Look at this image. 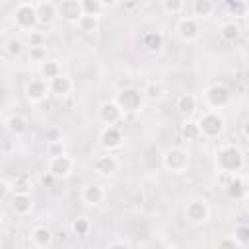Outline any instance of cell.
<instances>
[{"mask_svg": "<svg viewBox=\"0 0 249 249\" xmlns=\"http://www.w3.org/2000/svg\"><path fill=\"white\" fill-rule=\"evenodd\" d=\"M243 163H245V156L233 144L222 146L216 152V169L224 175H235L237 171L243 169Z\"/></svg>", "mask_w": 249, "mask_h": 249, "instance_id": "obj_1", "label": "cell"}, {"mask_svg": "<svg viewBox=\"0 0 249 249\" xmlns=\"http://www.w3.org/2000/svg\"><path fill=\"white\" fill-rule=\"evenodd\" d=\"M12 21L21 31H29V33L35 31V25L39 23L37 4L35 2H19V4H16L14 12H12Z\"/></svg>", "mask_w": 249, "mask_h": 249, "instance_id": "obj_2", "label": "cell"}, {"mask_svg": "<svg viewBox=\"0 0 249 249\" xmlns=\"http://www.w3.org/2000/svg\"><path fill=\"white\" fill-rule=\"evenodd\" d=\"M115 101L121 107L123 115H134L140 113L144 107V93L136 88H123L115 95Z\"/></svg>", "mask_w": 249, "mask_h": 249, "instance_id": "obj_3", "label": "cell"}, {"mask_svg": "<svg viewBox=\"0 0 249 249\" xmlns=\"http://www.w3.org/2000/svg\"><path fill=\"white\" fill-rule=\"evenodd\" d=\"M189 152L177 146H171L161 154V163L169 173H185L189 169Z\"/></svg>", "mask_w": 249, "mask_h": 249, "instance_id": "obj_4", "label": "cell"}, {"mask_svg": "<svg viewBox=\"0 0 249 249\" xmlns=\"http://www.w3.org/2000/svg\"><path fill=\"white\" fill-rule=\"evenodd\" d=\"M202 97H204V103H206L212 111H218V109L230 105V101H231V91H230V88H228L226 84L216 82V84H210V86L204 89Z\"/></svg>", "mask_w": 249, "mask_h": 249, "instance_id": "obj_5", "label": "cell"}, {"mask_svg": "<svg viewBox=\"0 0 249 249\" xmlns=\"http://www.w3.org/2000/svg\"><path fill=\"white\" fill-rule=\"evenodd\" d=\"M198 126H200V136L204 138H218L224 128H226V121L218 111H206L200 119H198Z\"/></svg>", "mask_w": 249, "mask_h": 249, "instance_id": "obj_6", "label": "cell"}, {"mask_svg": "<svg viewBox=\"0 0 249 249\" xmlns=\"http://www.w3.org/2000/svg\"><path fill=\"white\" fill-rule=\"evenodd\" d=\"M185 218H187V222H191L195 226H200V224L208 222V218H210V206L202 198H193L185 206Z\"/></svg>", "mask_w": 249, "mask_h": 249, "instance_id": "obj_7", "label": "cell"}, {"mask_svg": "<svg viewBox=\"0 0 249 249\" xmlns=\"http://www.w3.org/2000/svg\"><path fill=\"white\" fill-rule=\"evenodd\" d=\"M175 31L179 35L181 41L185 43H195L198 37H200V23L196 18L193 16H187V18H181L175 25Z\"/></svg>", "mask_w": 249, "mask_h": 249, "instance_id": "obj_8", "label": "cell"}, {"mask_svg": "<svg viewBox=\"0 0 249 249\" xmlns=\"http://www.w3.org/2000/svg\"><path fill=\"white\" fill-rule=\"evenodd\" d=\"M47 169H49V173H51L54 179H66V177H70L72 171H74V160H72L68 154L49 158Z\"/></svg>", "mask_w": 249, "mask_h": 249, "instance_id": "obj_9", "label": "cell"}, {"mask_svg": "<svg viewBox=\"0 0 249 249\" xmlns=\"http://www.w3.org/2000/svg\"><path fill=\"white\" fill-rule=\"evenodd\" d=\"M93 171H95L99 177H113V175L119 171V160H117L111 152L99 154V156L93 160Z\"/></svg>", "mask_w": 249, "mask_h": 249, "instance_id": "obj_10", "label": "cell"}, {"mask_svg": "<svg viewBox=\"0 0 249 249\" xmlns=\"http://www.w3.org/2000/svg\"><path fill=\"white\" fill-rule=\"evenodd\" d=\"M56 10H58V18H62L68 23H78V19L84 16L82 0H62V2H56Z\"/></svg>", "mask_w": 249, "mask_h": 249, "instance_id": "obj_11", "label": "cell"}, {"mask_svg": "<svg viewBox=\"0 0 249 249\" xmlns=\"http://www.w3.org/2000/svg\"><path fill=\"white\" fill-rule=\"evenodd\" d=\"M97 117H99V121H101L105 126H115L124 115H123L121 107L117 105V101L111 99V101H103V103L99 105V109H97Z\"/></svg>", "mask_w": 249, "mask_h": 249, "instance_id": "obj_12", "label": "cell"}, {"mask_svg": "<svg viewBox=\"0 0 249 249\" xmlns=\"http://www.w3.org/2000/svg\"><path fill=\"white\" fill-rule=\"evenodd\" d=\"M49 95H51L49 82L37 78V80H29L25 84V97H27V101H31V103H43Z\"/></svg>", "mask_w": 249, "mask_h": 249, "instance_id": "obj_13", "label": "cell"}, {"mask_svg": "<svg viewBox=\"0 0 249 249\" xmlns=\"http://www.w3.org/2000/svg\"><path fill=\"white\" fill-rule=\"evenodd\" d=\"M123 132L117 126H103L99 132V144L105 152H113L123 146Z\"/></svg>", "mask_w": 249, "mask_h": 249, "instance_id": "obj_14", "label": "cell"}, {"mask_svg": "<svg viewBox=\"0 0 249 249\" xmlns=\"http://www.w3.org/2000/svg\"><path fill=\"white\" fill-rule=\"evenodd\" d=\"M35 4H37L39 23H41V25H51V23H54V19L58 18L56 4H54V2H49V0H41V2H35Z\"/></svg>", "mask_w": 249, "mask_h": 249, "instance_id": "obj_15", "label": "cell"}, {"mask_svg": "<svg viewBox=\"0 0 249 249\" xmlns=\"http://www.w3.org/2000/svg\"><path fill=\"white\" fill-rule=\"evenodd\" d=\"M49 88H51V93H53V95H56V97H66V95L72 93V89H74V82H72L70 76L60 74L58 78H54V80L49 82Z\"/></svg>", "mask_w": 249, "mask_h": 249, "instance_id": "obj_16", "label": "cell"}, {"mask_svg": "<svg viewBox=\"0 0 249 249\" xmlns=\"http://www.w3.org/2000/svg\"><path fill=\"white\" fill-rule=\"evenodd\" d=\"M10 204H12V210H14L16 214L25 216V214H29L31 208H33V198H31L29 193H14Z\"/></svg>", "mask_w": 249, "mask_h": 249, "instance_id": "obj_17", "label": "cell"}, {"mask_svg": "<svg viewBox=\"0 0 249 249\" xmlns=\"http://www.w3.org/2000/svg\"><path fill=\"white\" fill-rule=\"evenodd\" d=\"M103 198H105V191L101 185H86L82 189V200L88 206H97L103 202Z\"/></svg>", "mask_w": 249, "mask_h": 249, "instance_id": "obj_18", "label": "cell"}, {"mask_svg": "<svg viewBox=\"0 0 249 249\" xmlns=\"http://www.w3.org/2000/svg\"><path fill=\"white\" fill-rule=\"evenodd\" d=\"M4 124H6V128H8L14 136H23V134L27 132V119H25L23 115L14 113V115H10V117L4 121Z\"/></svg>", "mask_w": 249, "mask_h": 249, "instance_id": "obj_19", "label": "cell"}, {"mask_svg": "<svg viewBox=\"0 0 249 249\" xmlns=\"http://www.w3.org/2000/svg\"><path fill=\"white\" fill-rule=\"evenodd\" d=\"M175 109H177L181 115H185V117L193 115V113L196 111V97H195L193 93H181V95L177 97V101H175Z\"/></svg>", "mask_w": 249, "mask_h": 249, "instance_id": "obj_20", "label": "cell"}, {"mask_svg": "<svg viewBox=\"0 0 249 249\" xmlns=\"http://www.w3.org/2000/svg\"><path fill=\"white\" fill-rule=\"evenodd\" d=\"M142 45L148 53H160L163 49V35L160 31H148L142 37Z\"/></svg>", "mask_w": 249, "mask_h": 249, "instance_id": "obj_21", "label": "cell"}, {"mask_svg": "<svg viewBox=\"0 0 249 249\" xmlns=\"http://www.w3.org/2000/svg\"><path fill=\"white\" fill-rule=\"evenodd\" d=\"M220 37L224 39V41H228V43H233V41H237L239 37H241V27H239V23L237 21H224L222 25H220Z\"/></svg>", "mask_w": 249, "mask_h": 249, "instance_id": "obj_22", "label": "cell"}, {"mask_svg": "<svg viewBox=\"0 0 249 249\" xmlns=\"http://www.w3.org/2000/svg\"><path fill=\"white\" fill-rule=\"evenodd\" d=\"M31 241L35 247H49L51 241H53V233L49 228L45 226H37L31 230Z\"/></svg>", "mask_w": 249, "mask_h": 249, "instance_id": "obj_23", "label": "cell"}, {"mask_svg": "<svg viewBox=\"0 0 249 249\" xmlns=\"http://www.w3.org/2000/svg\"><path fill=\"white\" fill-rule=\"evenodd\" d=\"M39 74L43 76V80L45 82H51V80H54V78H58L60 74H62V68H60V64H58V60H45L41 66H39Z\"/></svg>", "mask_w": 249, "mask_h": 249, "instance_id": "obj_24", "label": "cell"}, {"mask_svg": "<svg viewBox=\"0 0 249 249\" xmlns=\"http://www.w3.org/2000/svg\"><path fill=\"white\" fill-rule=\"evenodd\" d=\"M214 2L210 0H195L193 2V18L196 19H206L214 14Z\"/></svg>", "mask_w": 249, "mask_h": 249, "instance_id": "obj_25", "label": "cell"}, {"mask_svg": "<svg viewBox=\"0 0 249 249\" xmlns=\"http://www.w3.org/2000/svg\"><path fill=\"white\" fill-rule=\"evenodd\" d=\"M142 93H144V99L156 101V99H160V97L165 93V88H163V84H161V82H156V80H152V82H148V84L144 86Z\"/></svg>", "mask_w": 249, "mask_h": 249, "instance_id": "obj_26", "label": "cell"}, {"mask_svg": "<svg viewBox=\"0 0 249 249\" xmlns=\"http://www.w3.org/2000/svg\"><path fill=\"white\" fill-rule=\"evenodd\" d=\"M181 136H183L185 140H198V138H200V126H198V121L187 119V121L181 124Z\"/></svg>", "mask_w": 249, "mask_h": 249, "instance_id": "obj_27", "label": "cell"}, {"mask_svg": "<svg viewBox=\"0 0 249 249\" xmlns=\"http://www.w3.org/2000/svg\"><path fill=\"white\" fill-rule=\"evenodd\" d=\"M78 29L82 31V33H88V35H91V33H95L97 29H99V18H95V16H82L80 19H78Z\"/></svg>", "mask_w": 249, "mask_h": 249, "instance_id": "obj_28", "label": "cell"}, {"mask_svg": "<svg viewBox=\"0 0 249 249\" xmlns=\"http://www.w3.org/2000/svg\"><path fill=\"white\" fill-rule=\"evenodd\" d=\"M23 51H25V43L21 39H18V37L8 39L6 45H4V53L8 56H12V58H19L23 54Z\"/></svg>", "mask_w": 249, "mask_h": 249, "instance_id": "obj_29", "label": "cell"}, {"mask_svg": "<svg viewBox=\"0 0 249 249\" xmlns=\"http://www.w3.org/2000/svg\"><path fill=\"white\" fill-rule=\"evenodd\" d=\"M226 191H228V195L230 196H233V198H241L243 195H245V191H247V187H245V183L239 179V177H231V181L228 183V187H226Z\"/></svg>", "mask_w": 249, "mask_h": 249, "instance_id": "obj_30", "label": "cell"}, {"mask_svg": "<svg viewBox=\"0 0 249 249\" xmlns=\"http://www.w3.org/2000/svg\"><path fill=\"white\" fill-rule=\"evenodd\" d=\"M82 10H84L86 16H95V18H99L101 12L105 10V6H103L101 0H82Z\"/></svg>", "mask_w": 249, "mask_h": 249, "instance_id": "obj_31", "label": "cell"}, {"mask_svg": "<svg viewBox=\"0 0 249 249\" xmlns=\"http://www.w3.org/2000/svg\"><path fill=\"white\" fill-rule=\"evenodd\" d=\"M161 10L167 12V14H171V16H175V14H179V12L185 10V2L183 0H163L161 2Z\"/></svg>", "mask_w": 249, "mask_h": 249, "instance_id": "obj_32", "label": "cell"}, {"mask_svg": "<svg viewBox=\"0 0 249 249\" xmlns=\"http://www.w3.org/2000/svg\"><path fill=\"white\" fill-rule=\"evenodd\" d=\"M49 60L47 58V47H29V62H37L39 66Z\"/></svg>", "mask_w": 249, "mask_h": 249, "instance_id": "obj_33", "label": "cell"}, {"mask_svg": "<svg viewBox=\"0 0 249 249\" xmlns=\"http://www.w3.org/2000/svg\"><path fill=\"white\" fill-rule=\"evenodd\" d=\"M233 239H235L239 245L249 243V226H245V224L235 226V230H233Z\"/></svg>", "mask_w": 249, "mask_h": 249, "instance_id": "obj_34", "label": "cell"}, {"mask_svg": "<svg viewBox=\"0 0 249 249\" xmlns=\"http://www.w3.org/2000/svg\"><path fill=\"white\" fill-rule=\"evenodd\" d=\"M226 10L237 18H245L247 14V6L243 2H226Z\"/></svg>", "mask_w": 249, "mask_h": 249, "instance_id": "obj_35", "label": "cell"}, {"mask_svg": "<svg viewBox=\"0 0 249 249\" xmlns=\"http://www.w3.org/2000/svg\"><path fill=\"white\" fill-rule=\"evenodd\" d=\"M27 43H29V47H45V43H47V37H45V33H41V31H31L29 35H27Z\"/></svg>", "mask_w": 249, "mask_h": 249, "instance_id": "obj_36", "label": "cell"}, {"mask_svg": "<svg viewBox=\"0 0 249 249\" xmlns=\"http://www.w3.org/2000/svg\"><path fill=\"white\" fill-rule=\"evenodd\" d=\"M47 154H49V158L66 154V152H64V144H62V140H53V142H49V144H47Z\"/></svg>", "mask_w": 249, "mask_h": 249, "instance_id": "obj_37", "label": "cell"}, {"mask_svg": "<svg viewBox=\"0 0 249 249\" xmlns=\"http://www.w3.org/2000/svg\"><path fill=\"white\" fill-rule=\"evenodd\" d=\"M72 231H74L76 235H86V233L89 231V222H88L86 218L74 220V222H72Z\"/></svg>", "mask_w": 249, "mask_h": 249, "instance_id": "obj_38", "label": "cell"}, {"mask_svg": "<svg viewBox=\"0 0 249 249\" xmlns=\"http://www.w3.org/2000/svg\"><path fill=\"white\" fill-rule=\"evenodd\" d=\"M216 249H241V245L233 237H222V239H218Z\"/></svg>", "mask_w": 249, "mask_h": 249, "instance_id": "obj_39", "label": "cell"}, {"mask_svg": "<svg viewBox=\"0 0 249 249\" xmlns=\"http://www.w3.org/2000/svg\"><path fill=\"white\" fill-rule=\"evenodd\" d=\"M107 249H130V245L124 241H113V243H109Z\"/></svg>", "mask_w": 249, "mask_h": 249, "instance_id": "obj_40", "label": "cell"}, {"mask_svg": "<svg viewBox=\"0 0 249 249\" xmlns=\"http://www.w3.org/2000/svg\"><path fill=\"white\" fill-rule=\"evenodd\" d=\"M0 187H2V198H6V195H8L10 189H12V185H10L6 179H2V181H0Z\"/></svg>", "mask_w": 249, "mask_h": 249, "instance_id": "obj_41", "label": "cell"}, {"mask_svg": "<svg viewBox=\"0 0 249 249\" xmlns=\"http://www.w3.org/2000/svg\"><path fill=\"white\" fill-rule=\"evenodd\" d=\"M241 134H243V136L249 140V119H247V121L241 124Z\"/></svg>", "mask_w": 249, "mask_h": 249, "instance_id": "obj_42", "label": "cell"}, {"mask_svg": "<svg viewBox=\"0 0 249 249\" xmlns=\"http://www.w3.org/2000/svg\"><path fill=\"white\" fill-rule=\"evenodd\" d=\"M243 19H245V25L249 27V10H247V14H245V18H243Z\"/></svg>", "mask_w": 249, "mask_h": 249, "instance_id": "obj_43", "label": "cell"}, {"mask_svg": "<svg viewBox=\"0 0 249 249\" xmlns=\"http://www.w3.org/2000/svg\"><path fill=\"white\" fill-rule=\"evenodd\" d=\"M165 249H179V247H173V245H171V247H165Z\"/></svg>", "mask_w": 249, "mask_h": 249, "instance_id": "obj_44", "label": "cell"}, {"mask_svg": "<svg viewBox=\"0 0 249 249\" xmlns=\"http://www.w3.org/2000/svg\"><path fill=\"white\" fill-rule=\"evenodd\" d=\"M37 249H49V247H37Z\"/></svg>", "mask_w": 249, "mask_h": 249, "instance_id": "obj_45", "label": "cell"}]
</instances>
